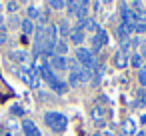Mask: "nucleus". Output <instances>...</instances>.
Listing matches in <instances>:
<instances>
[{
	"label": "nucleus",
	"mask_w": 146,
	"mask_h": 136,
	"mask_svg": "<svg viewBox=\"0 0 146 136\" xmlns=\"http://www.w3.org/2000/svg\"><path fill=\"white\" fill-rule=\"evenodd\" d=\"M142 104H146V92L144 90L138 92V106H142Z\"/></svg>",
	"instance_id": "nucleus-23"
},
{
	"label": "nucleus",
	"mask_w": 146,
	"mask_h": 136,
	"mask_svg": "<svg viewBox=\"0 0 146 136\" xmlns=\"http://www.w3.org/2000/svg\"><path fill=\"white\" fill-rule=\"evenodd\" d=\"M120 16H122V24H132V8H130V6L122 4Z\"/></svg>",
	"instance_id": "nucleus-9"
},
{
	"label": "nucleus",
	"mask_w": 146,
	"mask_h": 136,
	"mask_svg": "<svg viewBox=\"0 0 146 136\" xmlns=\"http://www.w3.org/2000/svg\"><path fill=\"white\" fill-rule=\"evenodd\" d=\"M112 62H114V66H116V68H120V70H122V68H126V66H128V54H124L122 50H116V54H114V60H112Z\"/></svg>",
	"instance_id": "nucleus-6"
},
{
	"label": "nucleus",
	"mask_w": 146,
	"mask_h": 136,
	"mask_svg": "<svg viewBox=\"0 0 146 136\" xmlns=\"http://www.w3.org/2000/svg\"><path fill=\"white\" fill-rule=\"evenodd\" d=\"M78 6H80V2H66V8H68V12H70V14H76Z\"/></svg>",
	"instance_id": "nucleus-21"
},
{
	"label": "nucleus",
	"mask_w": 146,
	"mask_h": 136,
	"mask_svg": "<svg viewBox=\"0 0 146 136\" xmlns=\"http://www.w3.org/2000/svg\"><path fill=\"white\" fill-rule=\"evenodd\" d=\"M48 6L50 8H66V2H60V0H50V2H48Z\"/></svg>",
	"instance_id": "nucleus-20"
},
{
	"label": "nucleus",
	"mask_w": 146,
	"mask_h": 136,
	"mask_svg": "<svg viewBox=\"0 0 146 136\" xmlns=\"http://www.w3.org/2000/svg\"><path fill=\"white\" fill-rule=\"evenodd\" d=\"M124 132H126V134H136V122H134L132 118H128V120L124 122Z\"/></svg>",
	"instance_id": "nucleus-13"
},
{
	"label": "nucleus",
	"mask_w": 146,
	"mask_h": 136,
	"mask_svg": "<svg viewBox=\"0 0 146 136\" xmlns=\"http://www.w3.org/2000/svg\"><path fill=\"white\" fill-rule=\"evenodd\" d=\"M138 82L142 86H146V64H142V68L138 70Z\"/></svg>",
	"instance_id": "nucleus-18"
},
{
	"label": "nucleus",
	"mask_w": 146,
	"mask_h": 136,
	"mask_svg": "<svg viewBox=\"0 0 146 136\" xmlns=\"http://www.w3.org/2000/svg\"><path fill=\"white\" fill-rule=\"evenodd\" d=\"M10 24H20V20H18V16H12V18H10Z\"/></svg>",
	"instance_id": "nucleus-29"
},
{
	"label": "nucleus",
	"mask_w": 146,
	"mask_h": 136,
	"mask_svg": "<svg viewBox=\"0 0 146 136\" xmlns=\"http://www.w3.org/2000/svg\"><path fill=\"white\" fill-rule=\"evenodd\" d=\"M128 42H130V46H132V48H140V46H142V42H140V38H138V36H134V38H132V40H128Z\"/></svg>",
	"instance_id": "nucleus-22"
},
{
	"label": "nucleus",
	"mask_w": 146,
	"mask_h": 136,
	"mask_svg": "<svg viewBox=\"0 0 146 136\" xmlns=\"http://www.w3.org/2000/svg\"><path fill=\"white\" fill-rule=\"evenodd\" d=\"M66 52H68V44L62 40V42H56V46H54V56H66Z\"/></svg>",
	"instance_id": "nucleus-12"
},
{
	"label": "nucleus",
	"mask_w": 146,
	"mask_h": 136,
	"mask_svg": "<svg viewBox=\"0 0 146 136\" xmlns=\"http://www.w3.org/2000/svg\"><path fill=\"white\" fill-rule=\"evenodd\" d=\"M68 84H70L72 88H78V86H80V80H78V76H76V72H70V78H68Z\"/></svg>",
	"instance_id": "nucleus-19"
},
{
	"label": "nucleus",
	"mask_w": 146,
	"mask_h": 136,
	"mask_svg": "<svg viewBox=\"0 0 146 136\" xmlns=\"http://www.w3.org/2000/svg\"><path fill=\"white\" fill-rule=\"evenodd\" d=\"M22 128H24V134H26V136H42L40 130H38V126H36L32 120H24V122H22Z\"/></svg>",
	"instance_id": "nucleus-7"
},
{
	"label": "nucleus",
	"mask_w": 146,
	"mask_h": 136,
	"mask_svg": "<svg viewBox=\"0 0 146 136\" xmlns=\"http://www.w3.org/2000/svg\"><path fill=\"white\" fill-rule=\"evenodd\" d=\"M102 136H112V128H106V130L102 132Z\"/></svg>",
	"instance_id": "nucleus-31"
},
{
	"label": "nucleus",
	"mask_w": 146,
	"mask_h": 136,
	"mask_svg": "<svg viewBox=\"0 0 146 136\" xmlns=\"http://www.w3.org/2000/svg\"><path fill=\"white\" fill-rule=\"evenodd\" d=\"M0 44H6V32L4 30L0 32Z\"/></svg>",
	"instance_id": "nucleus-28"
},
{
	"label": "nucleus",
	"mask_w": 146,
	"mask_h": 136,
	"mask_svg": "<svg viewBox=\"0 0 146 136\" xmlns=\"http://www.w3.org/2000/svg\"><path fill=\"white\" fill-rule=\"evenodd\" d=\"M134 32H136V34L146 32V24H134Z\"/></svg>",
	"instance_id": "nucleus-24"
},
{
	"label": "nucleus",
	"mask_w": 146,
	"mask_h": 136,
	"mask_svg": "<svg viewBox=\"0 0 146 136\" xmlns=\"http://www.w3.org/2000/svg\"><path fill=\"white\" fill-rule=\"evenodd\" d=\"M136 136H146V132H138V134H136Z\"/></svg>",
	"instance_id": "nucleus-32"
},
{
	"label": "nucleus",
	"mask_w": 146,
	"mask_h": 136,
	"mask_svg": "<svg viewBox=\"0 0 146 136\" xmlns=\"http://www.w3.org/2000/svg\"><path fill=\"white\" fill-rule=\"evenodd\" d=\"M68 38H70V42H74V44H78V46H80V42L84 40V30H82L80 26H74V28H70Z\"/></svg>",
	"instance_id": "nucleus-5"
},
{
	"label": "nucleus",
	"mask_w": 146,
	"mask_h": 136,
	"mask_svg": "<svg viewBox=\"0 0 146 136\" xmlns=\"http://www.w3.org/2000/svg\"><path fill=\"white\" fill-rule=\"evenodd\" d=\"M90 116H92L94 124H98V126H104V124H106V110H104L102 106H94V108L90 110Z\"/></svg>",
	"instance_id": "nucleus-3"
},
{
	"label": "nucleus",
	"mask_w": 146,
	"mask_h": 136,
	"mask_svg": "<svg viewBox=\"0 0 146 136\" xmlns=\"http://www.w3.org/2000/svg\"><path fill=\"white\" fill-rule=\"evenodd\" d=\"M20 26H22V32H24V34H32V32H36V24H34L32 20H28V18L22 20Z\"/></svg>",
	"instance_id": "nucleus-10"
},
{
	"label": "nucleus",
	"mask_w": 146,
	"mask_h": 136,
	"mask_svg": "<svg viewBox=\"0 0 146 136\" xmlns=\"http://www.w3.org/2000/svg\"><path fill=\"white\" fill-rule=\"evenodd\" d=\"M26 14H28V20H32V22H34V18H38V16H40V12H38V8H36V6H28Z\"/></svg>",
	"instance_id": "nucleus-17"
},
{
	"label": "nucleus",
	"mask_w": 146,
	"mask_h": 136,
	"mask_svg": "<svg viewBox=\"0 0 146 136\" xmlns=\"http://www.w3.org/2000/svg\"><path fill=\"white\" fill-rule=\"evenodd\" d=\"M94 136H102V134H94Z\"/></svg>",
	"instance_id": "nucleus-33"
},
{
	"label": "nucleus",
	"mask_w": 146,
	"mask_h": 136,
	"mask_svg": "<svg viewBox=\"0 0 146 136\" xmlns=\"http://www.w3.org/2000/svg\"><path fill=\"white\" fill-rule=\"evenodd\" d=\"M82 30H90V32H96L98 30V24H96V20L94 18H90V16H86L84 20H80V24H78Z\"/></svg>",
	"instance_id": "nucleus-8"
},
{
	"label": "nucleus",
	"mask_w": 146,
	"mask_h": 136,
	"mask_svg": "<svg viewBox=\"0 0 146 136\" xmlns=\"http://www.w3.org/2000/svg\"><path fill=\"white\" fill-rule=\"evenodd\" d=\"M8 128H10V130H16V132H18V124H14V122H10V124H8Z\"/></svg>",
	"instance_id": "nucleus-30"
},
{
	"label": "nucleus",
	"mask_w": 146,
	"mask_h": 136,
	"mask_svg": "<svg viewBox=\"0 0 146 136\" xmlns=\"http://www.w3.org/2000/svg\"><path fill=\"white\" fill-rule=\"evenodd\" d=\"M10 110H12V114H18V116H20V114H22V108H20V106H18V104H16V106H12V108H10Z\"/></svg>",
	"instance_id": "nucleus-26"
},
{
	"label": "nucleus",
	"mask_w": 146,
	"mask_h": 136,
	"mask_svg": "<svg viewBox=\"0 0 146 136\" xmlns=\"http://www.w3.org/2000/svg\"><path fill=\"white\" fill-rule=\"evenodd\" d=\"M108 42V36H106V32L102 30V28H98L96 32H94V36H92V50H100L104 44Z\"/></svg>",
	"instance_id": "nucleus-2"
},
{
	"label": "nucleus",
	"mask_w": 146,
	"mask_h": 136,
	"mask_svg": "<svg viewBox=\"0 0 146 136\" xmlns=\"http://www.w3.org/2000/svg\"><path fill=\"white\" fill-rule=\"evenodd\" d=\"M44 122H46V126H50V130H54V132H64V130H66V124H68L66 116L60 114V112H46V114H44Z\"/></svg>",
	"instance_id": "nucleus-1"
},
{
	"label": "nucleus",
	"mask_w": 146,
	"mask_h": 136,
	"mask_svg": "<svg viewBox=\"0 0 146 136\" xmlns=\"http://www.w3.org/2000/svg\"><path fill=\"white\" fill-rule=\"evenodd\" d=\"M56 28H58V34H60L62 38L70 34V26H68V22H60V24H58Z\"/></svg>",
	"instance_id": "nucleus-15"
},
{
	"label": "nucleus",
	"mask_w": 146,
	"mask_h": 136,
	"mask_svg": "<svg viewBox=\"0 0 146 136\" xmlns=\"http://www.w3.org/2000/svg\"><path fill=\"white\" fill-rule=\"evenodd\" d=\"M50 68L52 70H66L68 68V60L64 56H52L50 58Z\"/></svg>",
	"instance_id": "nucleus-4"
},
{
	"label": "nucleus",
	"mask_w": 146,
	"mask_h": 136,
	"mask_svg": "<svg viewBox=\"0 0 146 136\" xmlns=\"http://www.w3.org/2000/svg\"><path fill=\"white\" fill-rule=\"evenodd\" d=\"M86 8H88V2L84 0V2H80V6H78V10H76L78 20H84V18H86Z\"/></svg>",
	"instance_id": "nucleus-14"
},
{
	"label": "nucleus",
	"mask_w": 146,
	"mask_h": 136,
	"mask_svg": "<svg viewBox=\"0 0 146 136\" xmlns=\"http://www.w3.org/2000/svg\"><path fill=\"white\" fill-rule=\"evenodd\" d=\"M130 64L140 70V68H142V56H140V54H132V56H130Z\"/></svg>",
	"instance_id": "nucleus-16"
},
{
	"label": "nucleus",
	"mask_w": 146,
	"mask_h": 136,
	"mask_svg": "<svg viewBox=\"0 0 146 136\" xmlns=\"http://www.w3.org/2000/svg\"><path fill=\"white\" fill-rule=\"evenodd\" d=\"M116 34H118V38H120L122 42H128V34H130V30H128L126 24H120V26L116 28Z\"/></svg>",
	"instance_id": "nucleus-11"
},
{
	"label": "nucleus",
	"mask_w": 146,
	"mask_h": 136,
	"mask_svg": "<svg viewBox=\"0 0 146 136\" xmlns=\"http://www.w3.org/2000/svg\"><path fill=\"white\" fill-rule=\"evenodd\" d=\"M142 58H146V42H142V46H140V52H138Z\"/></svg>",
	"instance_id": "nucleus-27"
},
{
	"label": "nucleus",
	"mask_w": 146,
	"mask_h": 136,
	"mask_svg": "<svg viewBox=\"0 0 146 136\" xmlns=\"http://www.w3.org/2000/svg\"><path fill=\"white\" fill-rule=\"evenodd\" d=\"M6 8H8L10 12H16V10H18V2H12V0H10V2L6 4Z\"/></svg>",
	"instance_id": "nucleus-25"
}]
</instances>
